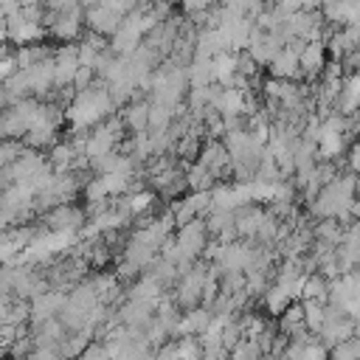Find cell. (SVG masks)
Masks as SVG:
<instances>
[{"mask_svg": "<svg viewBox=\"0 0 360 360\" xmlns=\"http://www.w3.org/2000/svg\"><path fill=\"white\" fill-rule=\"evenodd\" d=\"M228 360H264V354H262V349H259L256 340L242 338V340L228 352Z\"/></svg>", "mask_w": 360, "mask_h": 360, "instance_id": "4dcf8cb0", "label": "cell"}, {"mask_svg": "<svg viewBox=\"0 0 360 360\" xmlns=\"http://www.w3.org/2000/svg\"><path fill=\"white\" fill-rule=\"evenodd\" d=\"M329 360H360V340L346 338V340L329 346Z\"/></svg>", "mask_w": 360, "mask_h": 360, "instance_id": "f546056e", "label": "cell"}, {"mask_svg": "<svg viewBox=\"0 0 360 360\" xmlns=\"http://www.w3.org/2000/svg\"><path fill=\"white\" fill-rule=\"evenodd\" d=\"M37 101L39 98L28 96V98H20V101L0 110V141H22V135L31 127V115L37 110Z\"/></svg>", "mask_w": 360, "mask_h": 360, "instance_id": "3957f363", "label": "cell"}, {"mask_svg": "<svg viewBox=\"0 0 360 360\" xmlns=\"http://www.w3.org/2000/svg\"><path fill=\"white\" fill-rule=\"evenodd\" d=\"M90 338H93V335H87L84 329H79V332H68V335L59 340V346H56L59 354H62V360H76L79 352L90 343Z\"/></svg>", "mask_w": 360, "mask_h": 360, "instance_id": "83f0119b", "label": "cell"}, {"mask_svg": "<svg viewBox=\"0 0 360 360\" xmlns=\"http://www.w3.org/2000/svg\"><path fill=\"white\" fill-rule=\"evenodd\" d=\"M121 121H124V127H127L129 135L146 132L149 129V98H132L129 104H124Z\"/></svg>", "mask_w": 360, "mask_h": 360, "instance_id": "ac0fdd59", "label": "cell"}, {"mask_svg": "<svg viewBox=\"0 0 360 360\" xmlns=\"http://www.w3.org/2000/svg\"><path fill=\"white\" fill-rule=\"evenodd\" d=\"M343 231H346V225L338 222V219H332V217L315 219V222H312V242H323V245H329V248H338L340 239H343Z\"/></svg>", "mask_w": 360, "mask_h": 360, "instance_id": "7402d4cb", "label": "cell"}, {"mask_svg": "<svg viewBox=\"0 0 360 360\" xmlns=\"http://www.w3.org/2000/svg\"><path fill=\"white\" fill-rule=\"evenodd\" d=\"M155 307H158V301H143V298H127L121 307H115V315H118V321L124 323V326H129V329H146L149 323H152V318H155Z\"/></svg>", "mask_w": 360, "mask_h": 360, "instance_id": "8fae6325", "label": "cell"}, {"mask_svg": "<svg viewBox=\"0 0 360 360\" xmlns=\"http://www.w3.org/2000/svg\"><path fill=\"white\" fill-rule=\"evenodd\" d=\"M304 39H290L270 62H267V73L273 79H290L298 82L301 79V68H298V51H301Z\"/></svg>", "mask_w": 360, "mask_h": 360, "instance_id": "ba28073f", "label": "cell"}, {"mask_svg": "<svg viewBox=\"0 0 360 360\" xmlns=\"http://www.w3.org/2000/svg\"><path fill=\"white\" fill-rule=\"evenodd\" d=\"M357 110H360V70H352L340 82V96L335 101V112L352 115Z\"/></svg>", "mask_w": 360, "mask_h": 360, "instance_id": "e0dca14e", "label": "cell"}, {"mask_svg": "<svg viewBox=\"0 0 360 360\" xmlns=\"http://www.w3.org/2000/svg\"><path fill=\"white\" fill-rule=\"evenodd\" d=\"M79 70V51L76 42H62L53 48V84L56 87H70L73 76Z\"/></svg>", "mask_w": 360, "mask_h": 360, "instance_id": "30bf717a", "label": "cell"}, {"mask_svg": "<svg viewBox=\"0 0 360 360\" xmlns=\"http://www.w3.org/2000/svg\"><path fill=\"white\" fill-rule=\"evenodd\" d=\"M6 37H8V42H14L17 48H20V45H37V42H42V39L48 37V28H45V22L31 20V17H25V14L17 8L14 14L6 17Z\"/></svg>", "mask_w": 360, "mask_h": 360, "instance_id": "277c9868", "label": "cell"}, {"mask_svg": "<svg viewBox=\"0 0 360 360\" xmlns=\"http://www.w3.org/2000/svg\"><path fill=\"white\" fill-rule=\"evenodd\" d=\"M87 222V211L79 208L76 202H62L53 205L42 214V228L45 231H68V233H79Z\"/></svg>", "mask_w": 360, "mask_h": 360, "instance_id": "8992f818", "label": "cell"}, {"mask_svg": "<svg viewBox=\"0 0 360 360\" xmlns=\"http://www.w3.org/2000/svg\"><path fill=\"white\" fill-rule=\"evenodd\" d=\"M76 360H110L104 340H90V343L79 352V357H76Z\"/></svg>", "mask_w": 360, "mask_h": 360, "instance_id": "836d02e7", "label": "cell"}, {"mask_svg": "<svg viewBox=\"0 0 360 360\" xmlns=\"http://www.w3.org/2000/svg\"><path fill=\"white\" fill-rule=\"evenodd\" d=\"M197 163H202L217 180H225L231 174V155L219 138H208L197 155Z\"/></svg>", "mask_w": 360, "mask_h": 360, "instance_id": "7c38bea8", "label": "cell"}, {"mask_svg": "<svg viewBox=\"0 0 360 360\" xmlns=\"http://www.w3.org/2000/svg\"><path fill=\"white\" fill-rule=\"evenodd\" d=\"M98 79V73L93 70V68H84V65H79V70H76V76H73V90H84V87H90L93 82Z\"/></svg>", "mask_w": 360, "mask_h": 360, "instance_id": "d590c367", "label": "cell"}, {"mask_svg": "<svg viewBox=\"0 0 360 360\" xmlns=\"http://www.w3.org/2000/svg\"><path fill=\"white\" fill-rule=\"evenodd\" d=\"M45 169H48V158H45L42 152L25 146L3 172H6L8 183H22V186H28V183H31L34 177H39Z\"/></svg>", "mask_w": 360, "mask_h": 360, "instance_id": "5b68a950", "label": "cell"}, {"mask_svg": "<svg viewBox=\"0 0 360 360\" xmlns=\"http://www.w3.org/2000/svg\"><path fill=\"white\" fill-rule=\"evenodd\" d=\"M20 70L25 76L28 93L34 98H48L56 90V84H53V53L39 59V62H34V65H28V68H20Z\"/></svg>", "mask_w": 360, "mask_h": 360, "instance_id": "52a82bcc", "label": "cell"}, {"mask_svg": "<svg viewBox=\"0 0 360 360\" xmlns=\"http://www.w3.org/2000/svg\"><path fill=\"white\" fill-rule=\"evenodd\" d=\"M177 357L180 360H200L202 357V346L197 338L186 335V338H177Z\"/></svg>", "mask_w": 360, "mask_h": 360, "instance_id": "1f68e13d", "label": "cell"}, {"mask_svg": "<svg viewBox=\"0 0 360 360\" xmlns=\"http://www.w3.org/2000/svg\"><path fill=\"white\" fill-rule=\"evenodd\" d=\"M217 3H219V0H180V8H183L186 17L197 20V17H202L205 11H211Z\"/></svg>", "mask_w": 360, "mask_h": 360, "instance_id": "d6a6232c", "label": "cell"}, {"mask_svg": "<svg viewBox=\"0 0 360 360\" xmlns=\"http://www.w3.org/2000/svg\"><path fill=\"white\" fill-rule=\"evenodd\" d=\"M219 180L202 166V163H186V186H188V191H211L214 186H217Z\"/></svg>", "mask_w": 360, "mask_h": 360, "instance_id": "484cf974", "label": "cell"}, {"mask_svg": "<svg viewBox=\"0 0 360 360\" xmlns=\"http://www.w3.org/2000/svg\"><path fill=\"white\" fill-rule=\"evenodd\" d=\"M326 295H329V278L321 276L318 270H315V273H307L298 298H301V301H323V304H326Z\"/></svg>", "mask_w": 360, "mask_h": 360, "instance_id": "4316f807", "label": "cell"}, {"mask_svg": "<svg viewBox=\"0 0 360 360\" xmlns=\"http://www.w3.org/2000/svg\"><path fill=\"white\" fill-rule=\"evenodd\" d=\"M45 28L48 37L62 42H79V37L84 34V8L79 3L73 6H62V8H48L45 11Z\"/></svg>", "mask_w": 360, "mask_h": 360, "instance_id": "7a4b0ae2", "label": "cell"}, {"mask_svg": "<svg viewBox=\"0 0 360 360\" xmlns=\"http://www.w3.org/2000/svg\"><path fill=\"white\" fill-rule=\"evenodd\" d=\"M264 211H267V208H264L262 202H248V205L236 208V211H233V231H236V236L253 242V239H256V231H259V222H262V217H264Z\"/></svg>", "mask_w": 360, "mask_h": 360, "instance_id": "5bb4252c", "label": "cell"}, {"mask_svg": "<svg viewBox=\"0 0 360 360\" xmlns=\"http://www.w3.org/2000/svg\"><path fill=\"white\" fill-rule=\"evenodd\" d=\"M121 14L118 11H112L110 6H104V3H87L84 6V28L90 31V34H98V37H112L115 34V28L121 25Z\"/></svg>", "mask_w": 360, "mask_h": 360, "instance_id": "9c48e42d", "label": "cell"}, {"mask_svg": "<svg viewBox=\"0 0 360 360\" xmlns=\"http://www.w3.org/2000/svg\"><path fill=\"white\" fill-rule=\"evenodd\" d=\"M166 295V287L152 276V273H141L132 284H129V290H127V298H143V301H160Z\"/></svg>", "mask_w": 360, "mask_h": 360, "instance_id": "44dd1931", "label": "cell"}, {"mask_svg": "<svg viewBox=\"0 0 360 360\" xmlns=\"http://www.w3.org/2000/svg\"><path fill=\"white\" fill-rule=\"evenodd\" d=\"M301 360H329V349H326V346H323L318 338H312V340L304 346Z\"/></svg>", "mask_w": 360, "mask_h": 360, "instance_id": "e575fe53", "label": "cell"}, {"mask_svg": "<svg viewBox=\"0 0 360 360\" xmlns=\"http://www.w3.org/2000/svg\"><path fill=\"white\" fill-rule=\"evenodd\" d=\"M307 326H304V304H301V298H295L281 315H278V332H284L287 338H292V335H298V332H304Z\"/></svg>", "mask_w": 360, "mask_h": 360, "instance_id": "d4e9b609", "label": "cell"}, {"mask_svg": "<svg viewBox=\"0 0 360 360\" xmlns=\"http://www.w3.org/2000/svg\"><path fill=\"white\" fill-rule=\"evenodd\" d=\"M292 301H295L292 292H290L284 284H278V281H270V287L262 292V304H264V309H267L270 315H276V318H278Z\"/></svg>", "mask_w": 360, "mask_h": 360, "instance_id": "cb8c5ba5", "label": "cell"}, {"mask_svg": "<svg viewBox=\"0 0 360 360\" xmlns=\"http://www.w3.org/2000/svg\"><path fill=\"white\" fill-rule=\"evenodd\" d=\"M155 256H158V250L155 248H149V245H143V242H138V239H127L124 242V248H121V259H127V262H132L141 273L155 262Z\"/></svg>", "mask_w": 360, "mask_h": 360, "instance_id": "603a6c76", "label": "cell"}, {"mask_svg": "<svg viewBox=\"0 0 360 360\" xmlns=\"http://www.w3.org/2000/svg\"><path fill=\"white\" fill-rule=\"evenodd\" d=\"M304 304V326L312 332V335H318V329L323 326V301H301Z\"/></svg>", "mask_w": 360, "mask_h": 360, "instance_id": "f1b7e54d", "label": "cell"}, {"mask_svg": "<svg viewBox=\"0 0 360 360\" xmlns=\"http://www.w3.org/2000/svg\"><path fill=\"white\" fill-rule=\"evenodd\" d=\"M346 169L360 174V141H352L346 149Z\"/></svg>", "mask_w": 360, "mask_h": 360, "instance_id": "8d00e7d4", "label": "cell"}, {"mask_svg": "<svg viewBox=\"0 0 360 360\" xmlns=\"http://www.w3.org/2000/svg\"><path fill=\"white\" fill-rule=\"evenodd\" d=\"M112 112H115V104L107 93V84L96 79L90 87L73 93L70 104L65 107V121L70 127V135H87L96 124H101Z\"/></svg>", "mask_w": 360, "mask_h": 360, "instance_id": "6da1fadb", "label": "cell"}, {"mask_svg": "<svg viewBox=\"0 0 360 360\" xmlns=\"http://www.w3.org/2000/svg\"><path fill=\"white\" fill-rule=\"evenodd\" d=\"M211 309L208 307H194V309H186L180 318H177V323H174V338H186V335H191V338H197V335H202L205 332V326L211 323Z\"/></svg>", "mask_w": 360, "mask_h": 360, "instance_id": "2e32d148", "label": "cell"}, {"mask_svg": "<svg viewBox=\"0 0 360 360\" xmlns=\"http://www.w3.org/2000/svg\"><path fill=\"white\" fill-rule=\"evenodd\" d=\"M326 59H329V53H326L323 39H309V42H304V45H301V51H298V68H301V79L315 82V79L321 76V70H323Z\"/></svg>", "mask_w": 360, "mask_h": 360, "instance_id": "4fadbf2b", "label": "cell"}, {"mask_svg": "<svg viewBox=\"0 0 360 360\" xmlns=\"http://www.w3.org/2000/svg\"><path fill=\"white\" fill-rule=\"evenodd\" d=\"M211 76H214V84L233 87V79H236V51H219L211 59Z\"/></svg>", "mask_w": 360, "mask_h": 360, "instance_id": "ffe728a7", "label": "cell"}, {"mask_svg": "<svg viewBox=\"0 0 360 360\" xmlns=\"http://www.w3.org/2000/svg\"><path fill=\"white\" fill-rule=\"evenodd\" d=\"M68 335V329L59 323V318H48V321H39V323H31V343L34 346H59V340Z\"/></svg>", "mask_w": 360, "mask_h": 360, "instance_id": "d6986e66", "label": "cell"}, {"mask_svg": "<svg viewBox=\"0 0 360 360\" xmlns=\"http://www.w3.org/2000/svg\"><path fill=\"white\" fill-rule=\"evenodd\" d=\"M8 186H11V183H8V177H6V172H0V194H3V191H6Z\"/></svg>", "mask_w": 360, "mask_h": 360, "instance_id": "74e56055", "label": "cell"}, {"mask_svg": "<svg viewBox=\"0 0 360 360\" xmlns=\"http://www.w3.org/2000/svg\"><path fill=\"white\" fill-rule=\"evenodd\" d=\"M65 290H45V292H39V295H34L31 301H28V309H31V323H39V321H48V318H56V312H59V307L65 304Z\"/></svg>", "mask_w": 360, "mask_h": 360, "instance_id": "9a60e30c", "label": "cell"}]
</instances>
